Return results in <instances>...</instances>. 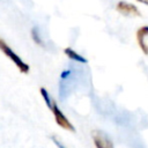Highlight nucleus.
Segmentation results:
<instances>
[{
	"label": "nucleus",
	"mask_w": 148,
	"mask_h": 148,
	"mask_svg": "<svg viewBox=\"0 0 148 148\" xmlns=\"http://www.w3.org/2000/svg\"><path fill=\"white\" fill-rule=\"evenodd\" d=\"M139 1H140V2H145V3H146V1H145V0H139Z\"/></svg>",
	"instance_id": "nucleus-10"
},
{
	"label": "nucleus",
	"mask_w": 148,
	"mask_h": 148,
	"mask_svg": "<svg viewBox=\"0 0 148 148\" xmlns=\"http://www.w3.org/2000/svg\"><path fill=\"white\" fill-rule=\"evenodd\" d=\"M0 46H1V50L5 52V54H7V57H9V58L15 62V65L20 68V71H21L22 73H28V72H29V66H28L27 64H24V62L21 60V58H20L17 54H15V53L12 51V49H9V47L5 44L3 40L0 42Z\"/></svg>",
	"instance_id": "nucleus-1"
},
{
	"label": "nucleus",
	"mask_w": 148,
	"mask_h": 148,
	"mask_svg": "<svg viewBox=\"0 0 148 148\" xmlns=\"http://www.w3.org/2000/svg\"><path fill=\"white\" fill-rule=\"evenodd\" d=\"M40 92H42V95H43V97H44V99H45V102H46V105L52 110V105H53V103H52V101H51V98H50L47 91H46L44 88H40Z\"/></svg>",
	"instance_id": "nucleus-7"
},
{
	"label": "nucleus",
	"mask_w": 148,
	"mask_h": 148,
	"mask_svg": "<svg viewBox=\"0 0 148 148\" xmlns=\"http://www.w3.org/2000/svg\"><path fill=\"white\" fill-rule=\"evenodd\" d=\"M94 141L97 148H112V143L108 138H103V134H101V136L96 135Z\"/></svg>",
	"instance_id": "nucleus-5"
},
{
	"label": "nucleus",
	"mask_w": 148,
	"mask_h": 148,
	"mask_svg": "<svg viewBox=\"0 0 148 148\" xmlns=\"http://www.w3.org/2000/svg\"><path fill=\"white\" fill-rule=\"evenodd\" d=\"M52 111H53V114L56 117V121L58 123V125H60L61 127L66 128V130H69V131H74V127L72 126V124L68 121V119L62 114V112L59 110L58 105L56 104V102L53 103L52 105Z\"/></svg>",
	"instance_id": "nucleus-2"
},
{
	"label": "nucleus",
	"mask_w": 148,
	"mask_h": 148,
	"mask_svg": "<svg viewBox=\"0 0 148 148\" xmlns=\"http://www.w3.org/2000/svg\"><path fill=\"white\" fill-rule=\"evenodd\" d=\"M31 34H32V38H34V40H35L37 44L43 45V42H42V39H40V37H39V34H38V29H37V28H34Z\"/></svg>",
	"instance_id": "nucleus-8"
},
{
	"label": "nucleus",
	"mask_w": 148,
	"mask_h": 148,
	"mask_svg": "<svg viewBox=\"0 0 148 148\" xmlns=\"http://www.w3.org/2000/svg\"><path fill=\"white\" fill-rule=\"evenodd\" d=\"M117 10L124 15H139L140 14L138 8L134 5H131V3H127L124 1H121L117 5Z\"/></svg>",
	"instance_id": "nucleus-3"
},
{
	"label": "nucleus",
	"mask_w": 148,
	"mask_h": 148,
	"mask_svg": "<svg viewBox=\"0 0 148 148\" xmlns=\"http://www.w3.org/2000/svg\"><path fill=\"white\" fill-rule=\"evenodd\" d=\"M65 53L71 58V59H73V60H75V61H79V62H83V64H86L87 62V59L86 58H83L82 56H80V54H77L75 51H73L71 47H67V49H65Z\"/></svg>",
	"instance_id": "nucleus-6"
},
{
	"label": "nucleus",
	"mask_w": 148,
	"mask_h": 148,
	"mask_svg": "<svg viewBox=\"0 0 148 148\" xmlns=\"http://www.w3.org/2000/svg\"><path fill=\"white\" fill-rule=\"evenodd\" d=\"M53 141H54V143H56V145H57L59 148H66V147H65V146H62V145H61V142H60L59 140H57L56 138H53Z\"/></svg>",
	"instance_id": "nucleus-9"
},
{
	"label": "nucleus",
	"mask_w": 148,
	"mask_h": 148,
	"mask_svg": "<svg viewBox=\"0 0 148 148\" xmlns=\"http://www.w3.org/2000/svg\"><path fill=\"white\" fill-rule=\"evenodd\" d=\"M147 35H148V27H142V28H140V29L138 30V32H136L138 43H139L140 47L142 49V51H143L146 54L148 53V49H147V46H146V44H145V42H143V38H145V36H147Z\"/></svg>",
	"instance_id": "nucleus-4"
}]
</instances>
